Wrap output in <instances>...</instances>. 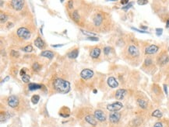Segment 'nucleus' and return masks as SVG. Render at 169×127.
Segmentation results:
<instances>
[{
    "instance_id": "nucleus-46",
    "label": "nucleus",
    "mask_w": 169,
    "mask_h": 127,
    "mask_svg": "<svg viewBox=\"0 0 169 127\" xmlns=\"http://www.w3.org/2000/svg\"><path fill=\"white\" fill-rule=\"evenodd\" d=\"M166 26L169 27V19H168V21H167V25H166Z\"/></svg>"
},
{
    "instance_id": "nucleus-10",
    "label": "nucleus",
    "mask_w": 169,
    "mask_h": 127,
    "mask_svg": "<svg viewBox=\"0 0 169 127\" xmlns=\"http://www.w3.org/2000/svg\"><path fill=\"white\" fill-rule=\"evenodd\" d=\"M159 49V47L156 45H150L148 46L145 49V54H148V55H151V54H156L157 52Z\"/></svg>"
},
{
    "instance_id": "nucleus-4",
    "label": "nucleus",
    "mask_w": 169,
    "mask_h": 127,
    "mask_svg": "<svg viewBox=\"0 0 169 127\" xmlns=\"http://www.w3.org/2000/svg\"><path fill=\"white\" fill-rule=\"evenodd\" d=\"M17 35L19 36V37H20L21 39L24 40H28L30 37H31V33L26 28H20L18 30H17Z\"/></svg>"
},
{
    "instance_id": "nucleus-29",
    "label": "nucleus",
    "mask_w": 169,
    "mask_h": 127,
    "mask_svg": "<svg viewBox=\"0 0 169 127\" xmlns=\"http://www.w3.org/2000/svg\"><path fill=\"white\" fill-rule=\"evenodd\" d=\"M30 76L27 75V74H24V75L22 76V81L24 82H25V83H27V82H29L30 81Z\"/></svg>"
},
{
    "instance_id": "nucleus-19",
    "label": "nucleus",
    "mask_w": 169,
    "mask_h": 127,
    "mask_svg": "<svg viewBox=\"0 0 169 127\" xmlns=\"http://www.w3.org/2000/svg\"><path fill=\"white\" fill-rule=\"evenodd\" d=\"M85 120L89 124H91V125H93V126H95L96 124H97L96 120L94 119V117L92 116H90V115L86 116L85 117Z\"/></svg>"
},
{
    "instance_id": "nucleus-43",
    "label": "nucleus",
    "mask_w": 169,
    "mask_h": 127,
    "mask_svg": "<svg viewBox=\"0 0 169 127\" xmlns=\"http://www.w3.org/2000/svg\"><path fill=\"white\" fill-rule=\"evenodd\" d=\"M129 2V1H127V0H126V1H121V3L122 4V5H127V3Z\"/></svg>"
},
{
    "instance_id": "nucleus-7",
    "label": "nucleus",
    "mask_w": 169,
    "mask_h": 127,
    "mask_svg": "<svg viewBox=\"0 0 169 127\" xmlns=\"http://www.w3.org/2000/svg\"><path fill=\"white\" fill-rule=\"evenodd\" d=\"M19 104V99L16 96L11 95L8 98V105L12 108H16Z\"/></svg>"
},
{
    "instance_id": "nucleus-6",
    "label": "nucleus",
    "mask_w": 169,
    "mask_h": 127,
    "mask_svg": "<svg viewBox=\"0 0 169 127\" xmlns=\"http://www.w3.org/2000/svg\"><path fill=\"white\" fill-rule=\"evenodd\" d=\"M93 75H94V72L93 71H91L90 69H83L80 73L81 78L83 79H86V80L91 78L92 77H93Z\"/></svg>"
},
{
    "instance_id": "nucleus-33",
    "label": "nucleus",
    "mask_w": 169,
    "mask_h": 127,
    "mask_svg": "<svg viewBox=\"0 0 169 127\" xmlns=\"http://www.w3.org/2000/svg\"><path fill=\"white\" fill-rule=\"evenodd\" d=\"M110 51H111V47H105V48H104V54H106V55H108V54L110 53Z\"/></svg>"
},
{
    "instance_id": "nucleus-13",
    "label": "nucleus",
    "mask_w": 169,
    "mask_h": 127,
    "mask_svg": "<svg viewBox=\"0 0 169 127\" xmlns=\"http://www.w3.org/2000/svg\"><path fill=\"white\" fill-rule=\"evenodd\" d=\"M126 94V90H125V89H118L115 93V98L116 99H118V100H122V99L124 98Z\"/></svg>"
},
{
    "instance_id": "nucleus-8",
    "label": "nucleus",
    "mask_w": 169,
    "mask_h": 127,
    "mask_svg": "<svg viewBox=\"0 0 169 127\" xmlns=\"http://www.w3.org/2000/svg\"><path fill=\"white\" fill-rule=\"evenodd\" d=\"M12 6L13 8L15 9V10H21L23 9L24 6V1H21V0H13V1L11 2Z\"/></svg>"
},
{
    "instance_id": "nucleus-20",
    "label": "nucleus",
    "mask_w": 169,
    "mask_h": 127,
    "mask_svg": "<svg viewBox=\"0 0 169 127\" xmlns=\"http://www.w3.org/2000/svg\"><path fill=\"white\" fill-rule=\"evenodd\" d=\"M137 103L139 105V106L143 109H146V107H147V102H146L145 100H143V99H140V98L137 99Z\"/></svg>"
},
{
    "instance_id": "nucleus-35",
    "label": "nucleus",
    "mask_w": 169,
    "mask_h": 127,
    "mask_svg": "<svg viewBox=\"0 0 169 127\" xmlns=\"http://www.w3.org/2000/svg\"><path fill=\"white\" fill-rule=\"evenodd\" d=\"M162 32H163V29H156V33H157V36H160V35H161Z\"/></svg>"
},
{
    "instance_id": "nucleus-18",
    "label": "nucleus",
    "mask_w": 169,
    "mask_h": 127,
    "mask_svg": "<svg viewBox=\"0 0 169 127\" xmlns=\"http://www.w3.org/2000/svg\"><path fill=\"white\" fill-rule=\"evenodd\" d=\"M41 56L45 57V58H48V59H51V58H53V57H54V53L50 51H42L41 53Z\"/></svg>"
},
{
    "instance_id": "nucleus-24",
    "label": "nucleus",
    "mask_w": 169,
    "mask_h": 127,
    "mask_svg": "<svg viewBox=\"0 0 169 127\" xmlns=\"http://www.w3.org/2000/svg\"><path fill=\"white\" fill-rule=\"evenodd\" d=\"M81 32L83 33L85 36H89V37H90V36H96V33H92V32H88V31H85V30H83V29H81Z\"/></svg>"
},
{
    "instance_id": "nucleus-38",
    "label": "nucleus",
    "mask_w": 169,
    "mask_h": 127,
    "mask_svg": "<svg viewBox=\"0 0 169 127\" xmlns=\"http://www.w3.org/2000/svg\"><path fill=\"white\" fill-rule=\"evenodd\" d=\"M87 39L89 40H93V41H98V37H94V36L88 37Z\"/></svg>"
},
{
    "instance_id": "nucleus-37",
    "label": "nucleus",
    "mask_w": 169,
    "mask_h": 127,
    "mask_svg": "<svg viewBox=\"0 0 169 127\" xmlns=\"http://www.w3.org/2000/svg\"><path fill=\"white\" fill-rule=\"evenodd\" d=\"M131 6H132V3H129V4H127V6H123V7H122V9H124V10H127V9H130Z\"/></svg>"
},
{
    "instance_id": "nucleus-21",
    "label": "nucleus",
    "mask_w": 169,
    "mask_h": 127,
    "mask_svg": "<svg viewBox=\"0 0 169 127\" xmlns=\"http://www.w3.org/2000/svg\"><path fill=\"white\" fill-rule=\"evenodd\" d=\"M78 54H79V51H78V50H73V51L69 52V53L68 54V57L69 58L74 59V58H77Z\"/></svg>"
},
{
    "instance_id": "nucleus-12",
    "label": "nucleus",
    "mask_w": 169,
    "mask_h": 127,
    "mask_svg": "<svg viewBox=\"0 0 169 127\" xmlns=\"http://www.w3.org/2000/svg\"><path fill=\"white\" fill-rule=\"evenodd\" d=\"M107 82H108V85L112 88H117V87L118 86V82L116 81V79L114 78V77H109V78H108Z\"/></svg>"
},
{
    "instance_id": "nucleus-44",
    "label": "nucleus",
    "mask_w": 169,
    "mask_h": 127,
    "mask_svg": "<svg viewBox=\"0 0 169 127\" xmlns=\"http://www.w3.org/2000/svg\"><path fill=\"white\" fill-rule=\"evenodd\" d=\"M13 26V23H9V24H8V26H7V27H8V28H9V27H12Z\"/></svg>"
},
{
    "instance_id": "nucleus-16",
    "label": "nucleus",
    "mask_w": 169,
    "mask_h": 127,
    "mask_svg": "<svg viewBox=\"0 0 169 127\" xmlns=\"http://www.w3.org/2000/svg\"><path fill=\"white\" fill-rule=\"evenodd\" d=\"M42 88V85L41 84H35V83H31L29 84L28 85V89L29 91H35V90H38V89H40Z\"/></svg>"
},
{
    "instance_id": "nucleus-40",
    "label": "nucleus",
    "mask_w": 169,
    "mask_h": 127,
    "mask_svg": "<svg viewBox=\"0 0 169 127\" xmlns=\"http://www.w3.org/2000/svg\"><path fill=\"white\" fill-rule=\"evenodd\" d=\"M164 89H165L166 94H168V88H167V85H166V84H164Z\"/></svg>"
},
{
    "instance_id": "nucleus-42",
    "label": "nucleus",
    "mask_w": 169,
    "mask_h": 127,
    "mask_svg": "<svg viewBox=\"0 0 169 127\" xmlns=\"http://www.w3.org/2000/svg\"><path fill=\"white\" fill-rule=\"evenodd\" d=\"M69 8H73V2H72V1H69Z\"/></svg>"
},
{
    "instance_id": "nucleus-5",
    "label": "nucleus",
    "mask_w": 169,
    "mask_h": 127,
    "mask_svg": "<svg viewBox=\"0 0 169 127\" xmlns=\"http://www.w3.org/2000/svg\"><path fill=\"white\" fill-rule=\"evenodd\" d=\"M120 119H121V114L117 112L111 113L110 116H109V121H110V123L112 124H115V123H118V121L120 120Z\"/></svg>"
},
{
    "instance_id": "nucleus-27",
    "label": "nucleus",
    "mask_w": 169,
    "mask_h": 127,
    "mask_svg": "<svg viewBox=\"0 0 169 127\" xmlns=\"http://www.w3.org/2000/svg\"><path fill=\"white\" fill-rule=\"evenodd\" d=\"M22 51H24L25 52H28L29 53V52H31L33 51V47H32V46H31V45H28L25 47H24V48H22Z\"/></svg>"
},
{
    "instance_id": "nucleus-31",
    "label": "nucleus",
    "mask_w": 169,
    "mask_h": 127,
    "mask_svg": "<svg viewBox=\"0 0 169 127\" xmlns=\"http://www.w3.org/2000/svg\"><path fill=\"white\" fill-rule=\"evenodd\" d=\"M7 19H8L7 16H6V15H3V14H1V23H5V22L7 20Z\"/></svg>"
},
{
    "instance_id": "nucleus-32",
    "label": "nucleus",
    "mask_w": 169,
    "mask_h": 127,
    "mask_svg": "<svg viewBox=\"0 0 169 127\" xmlns=\"http://www.w3.org/2000/svg\"><path fill=\"white\" fill-rule=\"evenodd\" d=\"M11 56L14 57V58H18V57L20 56V54L18 53V52H16L15 51H11Z\"/></svg>"
},
{
    "instance_id": "nucleus-14",
    "label": "nucleus",
    "mask_w": 169,
    "mask_h": 127,
    "mask_svg": "<svg viewBox=\"0 0 169 127\" xmlns=\"http://www.w3.org/2000/svg\"><path fill=\"white\" fill-rule=\"evenodd\" d=\"M101 54V50L98 47H95L90 52V57L93 58H98Z\"/></svg>"
},
{
    "instance_id": "nucleus-9",
    "label": "nucleus",
    "mask_w": 169,
    "mask_h": 127,
    "mask_svg": "<svg viewBox=\"0 0 169 127\" xmlns=\"http://www.w3.org/2000/svg\"><path fill=\"white\" fill-rule=\"evenodd\" d=\"M94 117L98 119V120L101 121V122H104L105 121L106 119V115L105 113L102 112L100 109H98V110H95L94 112Z\"/></svg>"
},
{
    "instance_id": "nucleus-26",
    "label": "nucleus",
    "mask_w": 169,
    "mask_h": 127,
    "mask_svg": "<svg viewBox=\"0 0 169 127\" xmlns=\"http://www.w3.org/2000/svg\"><path fill=\"white\" fill-rule=\"evenodd\" d=\"M152 63H153L152 59L149 58H146V59L145 60V62H144V64H145V66L149 67V66H150L151 64H152Z\"/></svg>"
},
{
    "instance_id": "nucleus-2",
    "label": "nucleus",
    "mask_w": 169,
    "mask_h": 127,
    "mask_svg": "<svg viewBox=\"0 0 169 127\" xmlns=\"http://www.w3.org/2000/svg\"><path fill=\"white\" fill-rule=\"evenodd\" d=\"M127 54L129 58L132 59H136L140 56V51H139L138 48L133 45H130L127 48Z\"/></svg>"
},
{
    "instance_id": "nucleus-23",
    "label": "nucleus",
    "mask_w": 169,
    "mask_h": 127,
    "mask_svg": "<svg viewBox=\"0 0 169 127\" xmlns=\"http://www.w3.org/2000/svg\"><path fill=\"white\" fill-rule=\"evenodd\" d=\"M39 99H40V97H39L38 94H34V95L32 96L31 102H32V103L33 104H37L38 102Z\"/></svg>"
},
{
    "instance_id": "nucleus-25",
    "label": "nucleus",
    "mask_w": 169,
    "mask_h": 127,
    "mask_svg": "<svg viewBox=\"0 0 169 127\" xmlns=\"http://www.w3.org/2000/svg\"><path fill=\"white\" fill-rule=\"evenodd\" d=\"M32 68H33L34 71H38L40 69H41V65L38 64V63H37V62H35L34 64H33V66H32Z\"/></svg>"
},
{
    "instance_id": "nucleus-1",
    "label": "nucleus",
    "mask_w": 169,
    "mask_h": 127,
    "mask_svg": "<svg viewBox=\"0 0 169 127\" xmlns=\"http://www.w3.org/2000/svg\"><path fill=\"white\" fill-rule=\"evenodd\" d=\"M53 85L54 88L59 93L66 94L70 91V84H69V82L63 80L62 78L55 79Z\"/></svg>"
},
{
    "instance_id": "nucleus-17",
    "label": "nucleus",
    "mask_w": 169,
    "mask_h": 127,
    "mask_svg": "<svg viewBox=\"0 0 169 127\" xmlns=\"http://www.w3.org/2000/svg\"><path fill=\"white\" fill-rule=\"evenodd\" d=\"M103 21V17L101 14H98L97 16L94 18V23L97 26H100Z\"/></svg>"
},
{
    "instance_id": "nucleus-45",
    "label": "nucleus",
    "mask_w": 169,
    "mask_h": 127,
    "mask_svg": "<svg viewBox=\"0 0 169 127\" xmlns=\"http://www.w3.org/2000/svg\"><path fill=\"white\" fill-rule=\"evenodd\" d=\"M63 44H61V45H52V47H63Z\"/></svg>"
},
{
    "instance_id": "nucleus-28",
    "label": "nucleus",
    "mask_w": 169,
    "mask_h": 127,
    "mask_svg": "<svg viewBox=\"0 0 169 127\" xmlns=\"http://www.w3.org/2000/svg\"><path fill=\"white\" fill-rule=\"evenodd\" d=\"M73 19H74V20H75L76 22H78L79 16L78 12L76 11V10L73 12Z\"/></svg>"
},
{
    "instance_id": "nucleus-30",
    "label": "nucleus",
    "mask_w": 169,
    "mask_h": 127,
    "mask_svg": "<svg viewBox=\"0 0 169 127\" xmlns=\"http://www.w3.org/2000/svg\"><path fill=\"white\" fill-rule=\"evenodd\" d=\"M133 123L135 126H139V125H140V124L141 123V119H139V118H136L135 119H133Z\"/></svg>"
},
{
    "instance_id": "nucleus-36",
    "label": "nucleus",
    "mask_w": 169,
    "mask_h": 127,
    "mask_svg": "<svg viewBox=\"0 0 169 127\" xmlns=\"http://www.w3.org/2000/svg\"><path fill=\"white\" fill-rule=\"evenodd\" d=\"M153 127H163L162 123H161V122H157V123H156L154 124Z\"/></svg>"
},
{
    "instance_id": "nucleus-11",
    "label": "nucleus",
    "mask_w": 169,
    "mask_h": 127,
    "mask_svg": "<svg viewBox=\"0 0 169 127\" xmlns=\"http://www.w3.org/2000/svg\"><path fill=\"white\" fill-rule=\"evenodd\" d=\"M169 61V58L167 54H162L158 57L157 62L160 65H165Z\"/></svg>"
},
{
    "instance_id": "nucleus-41",
    "label": "nucleus",
    "mask_w": 169,
    "mask_h": 127,
    "mask_svg": "<svg viewBox=\"0 0 169 127\" xmlns=\"http://www.w3.org/2000/svg\"><path fill=\"white\" fill-rule=\"evenodd\" d=\"M24 74H25V70L22 69L21 71H20V75L23 76V75H24Z\"/></svg>"
},
{
    "instance_id": "nucleus-22",
    "label": "nucleus",
    "mask_w": 169,
    "mask_h": 127,
    "mask_svg": "<svg viewBox=\"0 0 169 127\" xmlns=\"http://www.w3.org/2000/svg\"><path fill=\"white\" fill-rule=\"evenodd\" d=\"M152 116L156 117V118H161V117L163 116V114L160 110H159V109H157V110H155L152 113Z\"/></svg>"
},
{
    "instance_id": "nucleus-3",
    "label": "nucleus",
    "mask_w": 169,
    "mask_h": 127,
    "mask_svg": "<svg viewBox=\"0 0 169 127\" xmlns=\"http://www.w3.org/2000/svg\"><path fill=\"white\" fill-rule=\"evenodd\" d=\"M123 107L122 103L119 102H114L112 104H108L107 105V109L110 112H118Z\"/></svg>"
},
{
    "instance_id": "nucleus-34",
    "label": "nucleus",
    "mask_w": 169,
    "mask_h": 127,
    "mask_svg": "<svg viewBox=\"0 0 169 127\" xmlns=\"http://www.w3.org/2000/svg\"><path fill=\"white\" fill-rule=\"evenodd\" d=\"M137 3L139 5H146L148 3V1H143V0H139L137 1Z\"/></svg>"
},
{
    "instance_id": "nucleus-39",
    "label": "nucleus",
    "mask_w": 169,
    "mask_h": 127,
    "mask_svg": "<svg viewBox=\"0 0 169 127\" xmlns=\"http://www.w3.org/2000/svg\"><path fill=\"white\" fill-rule=\"evenodd\" d=\"M132 29H134V30H136V31H137V32H140V33H147V32L143 31V30H140V29H138L136 28H134V27H132Z\"/></svg>"
},
{
    "instance_id": "nucleus-15",
    "label": "nucleus",
    "mask_w": 169,
    "mask_h": 127,
    "mask_svg": "<svg viewBox=\"0 0 169 127\" xmlns=\"http://www.w3.org/2000/svg\"><path fill=\"white\" fill-rule=\"evenodd\" d=\"M34 44L37 47H38L39 49H43L44 47V42L42 40L41 38L38 37L35 40H34Z\"/></svg>"
}]
</instances>
